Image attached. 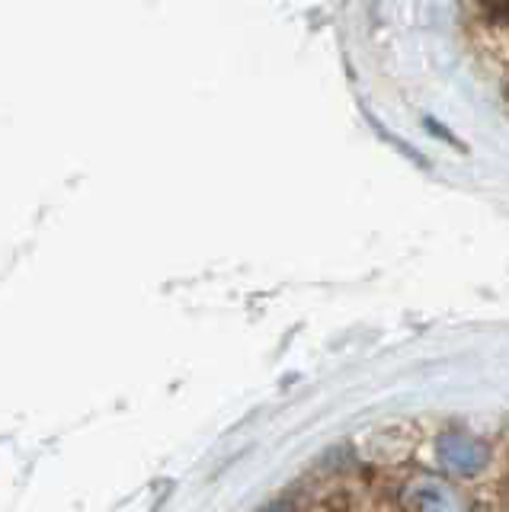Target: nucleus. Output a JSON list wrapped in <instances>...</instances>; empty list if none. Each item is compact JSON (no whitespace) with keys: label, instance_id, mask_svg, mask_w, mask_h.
<instances>
[{"label":"nucleus","instance_id":"obj_3","mask_svg":"<svg viewBox=\"0 0 509 512\" xmlns=\"http://www.w3.org/2000/svg\"><path fill=\"white\" fill-rule=\"evenodd\" d=\"M285 509H289V506H269L266 512H285Z\"/></svg>","mask_w":509,"mask_h":512},{"label":"nucleus","instance_id":"obj_2","mask_svg":"<svg viewBox=\"0 0 509 512\" xmlns=\"http://www.w3.org/2000/svg\"><path fill=\"white\" fill-rule=\"evenodd\" d=\"M439 461L458 477H471L484 468L490 461V448L484 442H477L468 432H445V436L436 442Z\"/></svg>","mask_w":509,"mask_h":512},{"label":"nucleus","instance_id":"obj_1","mask_svg":"<svg viewBox=\"0 0 509 512\" xmlns=\"http://www.w3.org/2000/svg\"><path fill=\"white\" fill-rule=\"evenodd\" d=\"M401 500L410 512H468V500L436 474H417L404 484Z\"/></svg>","mask_w":509,"mask_h":512}]
</instances>
